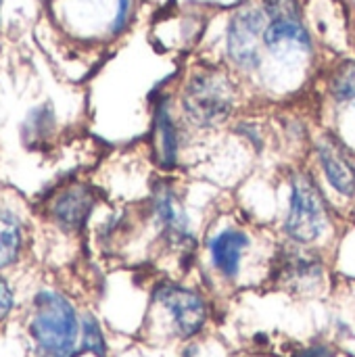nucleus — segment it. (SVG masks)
<instances>
[{
    "label": "nucleus",
    "instance_id": "nucleus-11",
    "mask_svg": "<svg viewBox=\"0 0 355 357\" xmlns=\"http://www.w3.org/2000/svg\"><path fill=\"white\" fill-rule=\"evenodd\" d=\"M155 136L159 165L163 169H174L178 163V130L165 100H161L155 109Z\"/></svg>",
    "mask_w": 355,
    "mask_h": 357
},
{
    "label": "nucleus",
    "instance_id": "nucleus-6",
    "mask_svg": "<svg viewBox=\"0 0 355 357\" xmlns=\"http://www.w3.org/2000/svg\"><path fill=\"white\" fill-rule=\"evenodd\" d=\"M318 163L326 182L345 199H355V157L335 136L326 134L316 146Z\"/></svg>",
    "mask_w": 355,
    "mask_h": 357
},
{
    "label": "nucleus",
    "instance_id": "nucleus-10",
    "mask_svg": "<svg viewBox=\"0 0 355 357\" xmlns=\"http://www.w3.org/2000/svg\"><path fill=\"white\" fill-rule=\"evenodd\" d=\"M264 44L278 52L285 48H305L310 50V33L305 31L301 19H278L270 21L264 33Z\"/></svg>",
    "mask_w": 355,
    "mask_h": 357
},
{
    "label": "nucleus",
    "instance_id": "nucleus-9",
    "mask_svg": "<svg viewBox=\"0 0 355 357\" xmlns=\"http://www.w3.org/2000/svg\"><path fill=\"white\" fill-rule=\"evenodd\" d=\"M249 247L251 238L245 230L226 228L213 234L209 241V259L213 270L226 280H236L243 268V257Z\"/></svg>",
    "mask_w": 355,
    "mask_h": 357
},
{
    "label": "nucleus",
    "instance_id": "nucleus-18",
    "mask_svg": "<svg viewBox=\"0 0 355 357\" xmlns=\"http://www.w3.org/2000/svg\"><path fill=\"white\" fill-rule=\"evenodd\" d=\"M117 2V15L113 19V33H121L128 25V17H130V8H132V0H115Z\"/></svg>",
    "mask_w": 355,
    "mask_h": 357
},
{
    "label": "nucleus",
    "instance_id": "nucleus-16",
    "mask_svg": "<svg viewBox=\"0 0 355 357\" xmlns=\"http://www.w3.org/2000/svg\"><path fill=\"white\" fill-rule=\"evenodd\" d=\"M264 13L270 21L278 19H301L297 0H264Z\"/></svg>",
    "mask_w": 355,
    "mask_h": 357
},
{
    "label": "nucleus",
    "instance_id": "nucleus-1",
    "mask_svg": "<svg viewBox=\"0 0 355 357\" xmlns=\"http://www.w3.org/2000/svg\"><path fill=\"white\" fill-rule=\"evenodd\" d=\"M29 333L38 349L48 357H75L82 322L75 307L54 291H40L33 299Z\"/></svg>",
    "mask_w": 355,
    "mask_h": 357
},
{
    "label": "nucleus",
    "instance_id": "nucleus-12",
    "mask_svg": "<svg viewBox=\"0 0 355 357\" xmlns=\"http://www.w3.org/2000/svg\"><path fill=\"white\" fill-rule=\"evenodd\" d=\"M21 249H23L21 220L8 209H0V270L17 264Z\"/></svg>",
    "mask_w": 355,
    "mask_h": 357
},
{
    "label": "nucleus",
    "instance_id": "nucleus-2",
    "mask_svg": "<svg viewBox=\"0 0 355 357\" xmlns=\"http://www.w3.org/2000/svg\"><path fill=\"white\" fill-rule=\"evenodd\" d=\"M182 107L188 119L201 128L226 121L234 109V86L226 73L218 69L197 71L182 96Z\"/></svg>",
    "mask_w": 355,
    "mask_h": 357
},
{
    "label": "nucleus",
    "instance_id": "nucleus-20",
    "mask_svg": "<svg viewBox=\"0 0 355 357\" xmlns=\"http://www.w3.org/2000/svg\"><path fill=\"white\" fill-rule=\"evenodd\" d=\"M0 6H2V0H0Z\"/></svg>",
    "mask_w": 355,
    "mask_h": 357
},
{
    "label": "nucleus",
    "instance_id": "nucleus-13",
    "mask_svg": "<svg viewBox=\"0 0 355 357\" xmlns=\"http://www.w3.org/2000/svg\"><path fill=\"white\" fill-rule=\"evenodd\" d=\"M82 354H92L94 357H107V341L103 328L94 316H84L82 320Z\"/></svg>",
    "mask_w": 355,
    "mask_h": 357
},
{
    "label": "nucleus",
    "instance_id": "nucleus-14",
    "mask_svg": "<svg viewBox=\"0 0 355 357\" xmlns=\"http://www.w3.org/2000/svg\"><path fill=\"white\" fill-rule=\"evenodd\" d=\"M285 268H287L285 274H287L289 282H293L297 287H314L322 278V268L318 264L310 261V259L297 257L293 264H287Z\"/></svg>",
    "mask_w": 355,
    "mask_h": 357
},
{
    "label": "nucleus",
    "instance_id": "nucleus-7",
    "mask_svg": "<svg viewBox=\"0 0 355 357\" xmlns=\"http://www.w3.org/2000/svg\"><path fill=\"white\" fill-rule=\"evenodd\" d=\"M94 205H96V197L90 186L71 184V186H65L63 190H59L50 199L48 215L59 228H63L67 232H77L88 222Z\"/></svg>",
    "mask_w": 355,
    "mask_h": 357
},
{
    "label": "nucleus",
    "instance_id": "nucleus-19",
    "mask_svg": "<svg viewBox=\"0 0 355 357\" xmlns=\"http://www.w3.org/2000/svg\"><path fill=\"white\" fill-rule=\"evenodd\" d=\"M293 357H331V351L324 345H314V347H308V349L297 351Z\"/></svg>",
    "mask_w": 355,
    "mask_h": 357
},
{
    "label": "nucleus",
    "instance_id": "nucleus-4",
    "mask_svg": "<svg viewBox=\"0 0 355 357\" xmlns=\"http://www.w3.org/2000/svg\"><path fill=\"white\" fill-rule=\"evenodd\" d=\"M153 301L169 318L172 331L180 339L197 337L209 320V305L205 297L195 289L182 284L176 282L157 284V289L153 291Z\"/></svg>",
    "mask_w": 355,
    "mask_h": 357
},
{
    "label": "nucleus",
    "instance_id": "nucleus-5",
    "mask_svg": "<svg viewBox=\"0 0 355 357\" xmlns=\"http://www.w3.org/2000/svg\"><path fill=\"white\" fill-rule=\"evenodd\" d=\"M266 27V13L255 6H243L232 15L226 44L236 65L245 69L259 65V42H264Z\"/></svg>",
    "mask_w": 355,
    "mask_h": 357
},
{
    "label": "nucleus",
    "instance_id": "nucleus-8",
    "mask_svg": "<svg viewBox=\"0 0 355 357\" xmlns=\"http://www.w3.org/2000/svg\"><path fill=\"white\" fill-rule=\"evenodd\" d=\"M153 215L157 226L161 228L163 236L167 238L169 245H180L186 247V243H192V234L188 228V218L174 192L172 186L161 184L153 192Z\"/></svg>",
    "mask_w": 355,
    "mask_h": 357
},
{
    "label": "nucleus",
    "instance_id": "nucleus-3",
    "mask_svg": "<svg viewBox=\"0 0 355 357\" xmlns=\"http://www.w3.org/2000/svg\"><path fill=\"white\" fill-rule=\"evenodd\" d=\"M328 224V207L314 176L299 172L291 182L289 213L285 220L287 236L297 245L316 243Z\"/></svg>",
    "mask_w": 355,
    "mask_h": 357
},
{
    "label": "nucleus",
    "instance_id": "nucleus-15",
    "mask_svg": "<svg viewBox=\"0 0 355 357\" xmlns=\"http://www.w3.org/2000/svg\"><path fill=\"white\" fill-rule=\"evenodd\" d=\"M331 92L337 100L355 98V63H345L343 67L337 69L331 82Z\"/></svg>",
    "mask_w": 355,
    "mask_h": 357
},
{
    "label": "nucleus",
    "instance_id": "nucleus-17",
    "mask_svg": "<svg viewBox=\"0 0 355 357\" xmlns=\"http://www.w3.org/2000/svg\"><path fill=\"white\" fill-rule=\"evenodd\" d=\"M13 305H15L13 289H10V284L0 276V322L13 312Z\"/></svg>",
    "mask_w": 355,
    "mask_h": 357
}]
</instances>
